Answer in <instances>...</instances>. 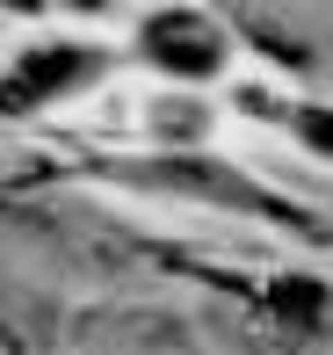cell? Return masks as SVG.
I'll return each instance as SVG.
<instances>
[{
    "label": "cell",
    "instance_id": "obj_1",
    "mask_svg": "<svg viewBox=\"0 0 333 355\" xmlns=\"http://www.w3.org/2000/svg\"><path fill=\"white\" fill-rule=\"evenodd\" d=\"M152 58L174 66V73H217L225 44H217L196 15H160V22H152Z\"/></svg>",
    "mask_w": 333,
    "mask_h": 355
}]
</instances>
